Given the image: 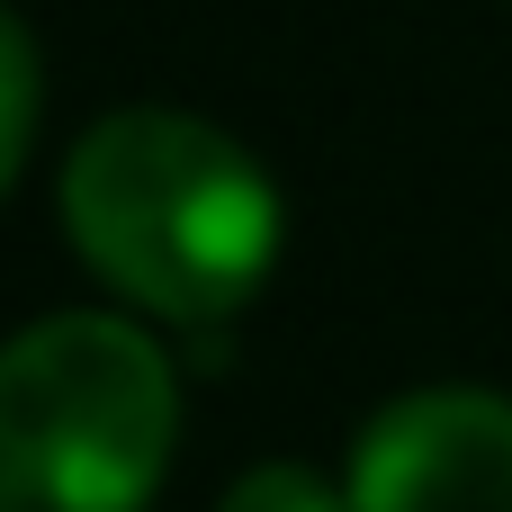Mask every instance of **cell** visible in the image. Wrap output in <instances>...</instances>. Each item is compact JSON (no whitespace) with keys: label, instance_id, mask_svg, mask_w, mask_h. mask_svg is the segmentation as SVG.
<instances>
[{"label":"cell","instance_id":"2","mask_svg":"<svg viewBox=\"0 0 512 512\" xmlns=\"http://www.w3.org/2000/svg\"><path fill=\"white\" fill-rule=\"evenodd\" d=\"M180 441L171 360L117 315H45L0 360V512H144Z\"/></svg>","mask_w":512,"mask_h":512},{"label":"cell","instance_id":"5","mask_svg":"<svg viewBox=\"0 0 512 512\" xmlns=\"http://www.w3.org/2000/svg\"><path fill=\"white\" fill-rule=\"evenodd\" d=\"M216 512H351V495L324 486V477L297 468V459H270V468H243Z\"/></svg>","mask_w":512,"mask_h":512},{"label":"cell","instance_id":"4","mask_svg":"<svg viewBox=\"0 0 512 512\" xmlns=\"http://www.w3.org/2000/svg\"><path fill=\"white\" fill-rule=\"evenodd\" d=\"M0 180L27 171V144H36V45H27V18H0Z\"/></svg>","mask_w":512,"mask_h":512},{"label":"cell","instance_id":"3","mask_svg":"<svg viewBox=\"0 0 512 512\" xmlns=\"http://www.w3.org/2000/svg\"><path fill=\"white\" fill-rule=\"evenodd\" d=\"M351 512H512V396L423 387L351 441Z\"/></svg>","mask_w":512,"mask_h":512},{"label":"cell","instance_id":"1","mask_svg":"<svg viewBox=\"0 0 512 512\" xmlns=\"http://www.w3.org/2000/svg\"><path fill=\"white\" fill-rule=\"evenodd\" d=\"M63 234L117 297L207 333L261 297L288 216L270 171L225 126L117 108L63 153Z\"/></svg>","mask_w":512,"mask_h":512}]
</instances>
